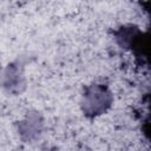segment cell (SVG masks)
I'll return each mask as SVG.
<instances>
[{
    "instance_id": "obj_1",
    "label": "cell",
    "mask_w": 151,
    "mask_h": 151,
    "mask_svg": "<svg viewBox=\"0 0 151 151\" xmlns=\"http://www.w3.org/2000/svg\"><path fill=\"white\" fill-rule=\"evenodd\" d=\"M113 96L107 86L103 84H92L85 87L80 107L86 117L94 118L105 113L112 105Z\"/></svg>"
},
{
    "instance_id": "obj_2",
    "label": "cell",
    "mask_w": 151,
    "mask_h": 151,
    "mask_svg": "<svg viewBox=\"0 0 151 151\" xmlns=\"http://www.w3.org/2000/svg\"><path fill=\"white\" fill-rule=\"evenodd\" d=\"M1 85L6 88L8 93L19 94L24 91L26 86L24 65L20 61H14L8 64V66L2 71Z\"/></svg>"
},
{
    "instance_id": "obj_3",
    "label": "cell",
    "mask_w": 151,
    "mask_h": 151,
    "mask_svg": "<svg viewBox=\"0 0 151 151\" xmlns=\"http://www.w3.org/2000/svg\"><path fill=\"white\" fill-rule=\"evenodd\" d=\"M41 120L37 114L27 116L22 122H20L19 125V132L22 136H26L27 140H31L38 136V133L41 131Z\"/></svg>"
},
{
    "instance_id": "obj_4",
    "label": "cell",
    "mask_w": 151,
    "mask_h": 151,
    "mask_svg": "<svg viewBox=\"0 0 151 151\" xmlns=\"http://www.w3.org/2000/svg\"><path fill=\"white\" fill-rule=\"evenodd\" d=\"M2 68H1V65H0V85H1V78H2Z\"/></svg>"
}]
</instances>
